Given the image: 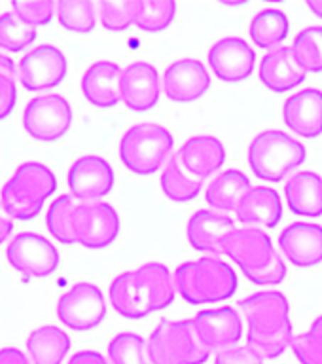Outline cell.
Listing matches in <instances>:
<instances>
[{
    "label": "cell",
    "mask_w": 322,
    "mask_h": 364,
    "mask_svg": "<svg viewBox=\"0 0 322 364\" xmlns=\"http://www.w3.org/2000/svg\"><path fill=\"white\" fill-rule=\"evenodd\" d=\"M250 283L258 284V287H277L286 279V262L281 258V255H277V258L266 266L260 272H254L247 275Z\"/></svg>",
    "instance_id": "41"
},
{
    "label": "cell",
    "mask_w": 322,
    "mask_h": 364,
    "mask_svg": "<svg viewBox=\"0 0 322 364\" xmlns=\"http://www.w3.org/2000/svg\"><path fill=\"white\" fill-rule=\"evenodd\" d=\"M307 8H309L315 16L322 19V0H311V2H307Z\"/></svg>",
    "instance_id": "48"
},
{
    "label": "cell",
    "mask_w": 322,
    "mask_h": 364,
    "mask_svg": "<svg viewBox=\"0 0 322 364\" xmlns=\"http://www.w3.org/2000/svg\"><path fill=\"white\" fill-rule=\"evenodd\" d=\"M0 364H31L27 355L19 347H4L0 349Z\"/></svg>",
    "instance_id": "44"
},
{
    "label": "cell",
    "mask_w": 322,
    "mask_h": 364,
    "mask_svg": "<svg viewBox=\"0 0 322 364\" xmlns=\"http://www.w3.org/2000/svg\"><path fill=\"white\" fill-rule=\"evenodd\" d=\"M250 178L241 169H226L216 175L207 186L205 198L213 210L218 213H237L239 205L243 203L247 193L250 192Z\"/></svg>",
    "instance_id": "27"
},
{
    "label": "cell",
    "mask_w": 322,
    "mask_h": 364,
    "mask_svg": "<svg viewBox=\"0 0 322 364\" xmlns=\"http://www.w3.org/2000/svg\"><path fill=\"white\" fill-rule=\"evenodd\" d=\"M17 102L16 80L0 76V119L8 118Z\"/></svg>",
    "instance_id": "43"
},
{
    "label": "cell",
    "mask_w": 322,
    "mask_h": 364,
    "mask_svg": "<svg viewBox=\"0 0 322 364\" xmlns=\"http://www.w3.org/2000/svg\"><path fill=\"white\" fill-rule=\"evenodd\" d=\"M283 119L292 133L306 139L322 135V90L306 87L290 95L283 105Z\"/></svg>",
    "instance_id": "19"
},
{
    "label": "cell",
    "mask_w": 322,
    "mask_h": 364,
    "mask_svg": "<svg viewBox=\"0 0 322 364\" xmlns=\"http://www.w3.org/2000/svg\"><path fill=\"white\" fill-rule=\"evenodd\" d=\"M10 266L27 277L44 279L57 272L61 255L50 239L34 232H21L6 247Z\"/></svg>",
    "instance_id": "9"
},
{
    "label": "cell",
    "mask_w": 322,
    "mask_h": 364,
    "mask_svg": "<svg viewBox=\"0 0 322 364\" xmlns=\"http://www.w3.org/2000/svg\"><path fill=\"white\" fill-rule=\"evenodd\" d=\"M279 247L296 267H313L322 262V226L294 222L281 232Z\"/></svg>",
    "instance_id": "20"
},
{
    "label": "cell",
    "mask_w": 322,
    "mask_h": 364,
    "mask_svg": "<svg viewBox=\"0 0 322 364\" xmlns=\"http://www.w3.org/2000/svg\"><path fill=\"white\" fill-rule=\"evenodd\" d=\"M209 67L227 84L243 82L256 67V51L241 36H224L209 48Z\"/></svg>",
    "instance_id": "14"
},
{
    "label": "cell",
    "mask_w": 322,
    "mask_h": 364,
    "mask_svg": "<svg viewBox=\"0 0 322 364\" xmlns=\"http://www.w3.org/2000/svg\"><path fill=\"white\" fill-rule=\"evenodd\" d=\"M55 16L68 33L90 34L95 28L99 11L91 0H61L55 4Z\"/></svg>",
    "instance_id": "34"
},
{
    "label": "cell",
    "mask_w": 322,
    "mask_h": 364,
    "mask_svg": "<svg viewBox=\"0 0 322 364\" xmlns=\"http://www.w3.org/2000/svg\"><path fill=\"white\" fill-rule=\"evenodd\" d=\"M306 159V146L281 129L260 131L249 144V167L260 181H286Z\"/></svg>",
    "instance_id": "4"
},
{
    "label": "cell",
    "mask_w": 322,
    "mask_h": 364,
    "mask_svg": "<svg viewBox=\"0 0 322 364\" xmlns=\"http://www.w3.org/2000/svg\"><path fill=\"white\" fill-rule=\"evenodd\" d=\"M235 230L230 215L213 209H201L190 216L186 226L188 243L193 250L205 252L207 256L224 255V239Z\"/></svg>",
    "instance_id": "18"
},
{
    "label": "cell",
    "mask_w": 322,
    "mask_h": 364,
    "mask_svg": "<svg viewBox=\"0 0 322 364\" xmlns=\"http://www.w3.org/2000/svg\"><path fill=\"white\" fill-rule=\"evenodd\" d=\"M57 190V178L48 165L25 161L14 171L0 190V203L16 220H33L40 215L45 199Z\"/></svg>",
    "instance_id": "3"
},
{
    "label": "cell",
    "mask_w": 322,
    "mask_h": 364,
    "mask_svg": "<svg viewBox=\"0 0 322 364\" xmlns=\"http://www.w3.org/2000/svg\"><path fill=\"white\" fill-rule=\"evenodd\" d=\"M108 300L112 304L114 311L122 317L131 318V321H139V318L150 315L141 294V289H139V283H136L135 269L122 272L112 279L110 289H108Z\"/></svg>",
    "instance_id": "29"
},
{
    "label": "cell",
    "mask_w": 322,
    "mask_h": 364,
    "mask_svg": "<svg viewBox=\"0 0 322 364\" xmlns=\"http://www.w3.org/2000/svg\"><path fill=\"white\" fill-rule=\"evenodd\" d=\"M175 154L181 164L201 181L218 173L226 164V146L215 135L190 136Z\"/></svg>",
    "instance_id": "22"
},
{
    "label": "cell",
    "mask_w": 322,
    "mask_h": 364,
    "mask_svg": "<svg viewBox=\"0 0 322 364\" xmlns=\"http://www.w3.org/2000/svg\"><path fill=\"white\" fill-rule=\"evenodd\" d=\"M290 33L289 16L277 8H266L258 11L250 21L249 34L256 46L264 50H275L283 44Z\"/></svg>",
    "instance_id": "31"
},
{
    "label": "cell",
    "mask_w": 322,
    "mask_h": 364,
    "mask_svg": "<svg viewBox=\"0 0 322 364\" xmlns=\"http://www.w3.org/2000/svg\"><path fill=\"white\" fill-rule=\"evenodd\" d=\"M175 0H133V19L135 27L148 34L161 33L175 21Z\"/></svg>",
    "instance_id": "32"
},
{
    "label": "cell",
    "mask_w": 322,
    "mask_h": 364,
    "mask_svg": "<svg viewBox=\"0 0 322 364\" xmlns=\"http://www.w3.org/2000/svg\"><path fill=\"white\" fill-rule=\"evenodd\" d=\"M161 190L165 198L173 203H190L198 198L203 190V181L193 176L190 171L181 164L176 154L171 156V159L161 169V178H159Z\"/></svg>",
    "instance_id": "30"
},
{
    "label": "cell",
    "mask_w": 322,
    "mask_h": 364,
    "mask_svg": "<svg viewBox=\"0 0 322 364\" xmlns=\"http://www.w3.org/2000/svg\"><path fill=\"white\" fill-rule=\"evenodd\" d=\"M67 364H110L99 351H78L74 353Z\"/></svg>",
    "instance_id": "45"
},
{
    "label": "cell",
    "mask_w": 322,
    "mask_h": 364,
    "mask_svg": "<svg viewBox=\"0 0 322 364\" xmlns=\"http://www.w3.org/2000/svg\"><path fill=\"white\" fill-rule=\"evenodd\" d=\"M74 239L76 245L85 249H107L118 239L119 222L118 210L107 201H87L76 205L74 210Z\"/></svg>",
    "instance_id": "10"
},
{
    "label": "cell",
    "mask_w": 322,
    "mask_h": 364,
    "mask_svg": "<svg viewBox=\"0 0 322 364\" xmlns=\"http://www.w3.org/2000/svg\"><path fill=\"white\" fill-rule=\"evenodd\" d=\"M74 110L67 97L45 93L34 97L23 110V127L34 141L55 142L73 127Z\"/></svg>",
    "instance_id": "7"
},
{
    "label": "cell",
    "mask_w": 322,
    "mask_h": 364,
    "mask_svg": "<svg viewBox=\"0 0 322 364\" xmlns=\"http://www.w3.org/2000/svg\"><path fill=\"white\" fill-rule=\"evenodd\" d=\"M11 11H16L17 17L31 27H42L53 19L55 16V2L48 0H16L11 2Z\"/></svg>",
    "instance_id": "39"
},
{
    "label": "cell",
    "mask_w": 322,
    "mask_h": 364,
    "mask_svg": "<svg viewBox=\"0 0 322 364\" xmlns=\"http://www.w3.org/2000/svg\"><path fill=\"white\" fill-rule=\"evenodd\" d=\"M0 76H6V78L16 80L19 78V68L14 61H11L10 57L4 55V53H0Z\"/></svg>",
    "instance_id": "46"
},
{
    "label": "cell",
    "mask_w": 322,
    "mask_h": 364,
    "mask_svg": "<svg viewBox=\"0 0 322 364\" xmlns=\"http://www.w3.org/2000/svg\"><path fill=\"white\" fill-rule=\"evenodd\" d=\"M78 201L70 193H63L50 205L45 213V226L48 232L63 245H76L74 239V210H76Z\"/></svg>",
    "instance_id": "35"
},
{
    "label": "cell",
    "mask_w": 322,
    "mask_h": 364,
    "mask_svg": "<svg viewBox=\"0 0 322 364\" xmlns=\"http://www.w3.org/2000/svg\"><path fill=\"white\" fill-rule=\"evenodd\" d=\"M237 311L247 321V346L262 358H279L294 341L290 321V304L279 290H262L237 304Z\"/></svg>",
    "instance_id": "1"
},
{
    "label": "cell",
    "mask_w": 322,
    "mask_h": 364,
    "mask_svg": "<svg viewBox=\"0 0 322 364\" xmlns=\"http://www.w3.org/2000/svg\"><path fill=\"white\" fill-rule=\"evenodd\" d=\"M36 40V28L17 17L16 11L0 14V50L23 51Z\"/></svg>",
    "instance_id": "37"
},
{
    "label": "cell",
    "mask_w": 322,
    "mask_h": 364,
    "mask_svg": "<svg viewBox=\"0 0 322 364\" xmlns=\"http://www.w3.org/2000/svg\"><path fill=\"white\" fill-rule=\"evenodd\" d=\"M116 175L112 165L95 154L82 156L70 165L67 173V184L76 201H101V198L112 192Z\"/></svg>",
    "instance_id": "13"
},
{
    "label": "cell",
    "mask_w": 322,
    "mask_h": 364,
    "mask_svg": "<svg viewBox=\"0 0 322 364\" xmlns=\"http://www.w3.org/2000/svg\"><path fill=\"white\" fill-rule=\"evenodd\" d=\"M19 82L27 91H48L61 84L68 73L67 55L53 44H40L17 65Z\"/></svg>",
    "instance_id": "11"
},
{
    "label": "cell",
    "mask_w": 322,
    "mask_h": 364,
    "mask_svg": "<svg viewBox=\"0 0 322 364\" xmlns=\"http://www.w3.org/2000/svg\"><path fill=\"white\" fill-rule=\"evenodd\" d=\"M11 230H14V220L0 203V245L6 243V239L10 237Z\"/></svg>",
    "instance_id": "47"
},
{
    "label": "cell",
    "mask_w": 322,
    "mask_h": 364,
    "mask_svg": "<svg viewBox=\"0 0 322 364\" xmlns=\"http://www.w3.org/2000/svg\"><path fill=\"white\" fill-rule=\"evenodd\" d=\"M101 25L108 33H124L131 25H135L133 19V0H104L97 4Z\"/></svg>",
    "instance_id": "38"
},
{
    "label": "cell",
    "mask_w": 322,
    "mask_h": 364,
    "mask_svg": "<svg viewBox=\"0 0 322 364\" xmlns=\"http://www.w3.org/2000/svg\"><path fill=\"white\" fill-rule=\"evenodd\" d=\"M292 57L306 74L322 73V27L311 25L301 28L290 46Z\"/></svg>",
    "instance_id": "33"
},
{
    "label": "cell",
    "mask_w": 322,
    "mask_h": 364,
    "mask_svg": "<svg viewBox=\"0 0 322 364\" xmlns=\"http://www.w3.org/2000/svg\"><path fill=\"white\" fill-rule=\"evenodd\" d=\"M57 318L74 332L97 328L107 318V300L93 283H76L57 301Z\"/></svg>",
    "instance_id": "8"
},
{
    "label": "cell",
    "mask_w": 322,
    "mask_h": 364,
    "mask_svg": "<svg viewBox=\"0 0 322 364\" xmlns=\"http://www.w3.org/2000/svg\"><path fill=\"white\" fill-rule=\"evenodd\" d=\"M110 364H152L144 338L135 332H119L108 343Z\"/></svg>",
    "instance_id": "36"
},
{
    "label": "cell",
    "mask_w": 322,
    "mask_h": 364,
    "mask_svg": "<svg viewBox=\"0 0 322 364\" xmlns=\"http://www.w3.org/2000/svg\"><path fill=\"white\" fill-rule=\"evenodd\" d=\"M163 93L173 102H193L210 90V74L195 57H182L165 68Z\"/></svg>",
    "instance_id": "15"
},
{
    "label": "cell",
    "mask_w": 322,
    "mask_h": 364,
    "mask_svg": "<svg viewBox=\"0 0 322 364\" xmlns=\"http://www.w3.org/2000/svg\"><path fill=\"white\" fill-rule=\"evenodd\" d=\"M175 148V136L167 127L142 122L125 131L119 139V159L135 175L148 176L163 169Z\"/></svg>",
    "instance_id": "5"
},
{
    "label": "cell",
    "mask_w": 322,
    "mask_h": 364,
    "mask_svg": "<svg viewBox=\"0 0 322 364\" xmlns=\"http://www.w3.org/2000/svg\"><path fill=\"white\" fill-rule=\"evenodd\" d=\"M176 292L192 306L220 304L237 290V273L218 256L184 262L175 272Z\"/></svg>",
    "instance_id": "2"
},
{
    "label": "cell",
    "mask_w": 322,
    "mask_h": 364,
    "mask_svg": "<svg viewBox=\"0 0 322 364\" xmlns=\"http://www.w3.org/2000/svg\"><path fill=\"white\" fill-rule=\"evenodd\" d=\"M290 213L306 218L322 216V178L315 171H300L284 184Z\"/></svg>",
    "instance_id": "26"
},
{
    "label": "cell",
    "mask_w": 322,
    "mask_h": 364,
    "mask_svg": "<svg viewBox=\"0 0 322 364\" xmlns=\"http://www.w3.org/2000/svg\"><path fill=\"white\" fill-rule=\"evenodd\" d=\"M224 255L245 273L260 272L277 258V250L272 237L260 228H235L224 239Z\"/></svg>",
    "instance_id": "12"
},
{
    "label": "cell",
    "mask_w": 322,
    "mask_h": 364,
    "mask_svg": "<svg viewBox=\"0 0 322 364\" xmlns=\"http://www.w3.org/2000/svg\"><path fill=\"white\" fill-rule=\"evenodd\" d=\"M70 347V336L53 324L33 330L27 338V353L33 364H63Z\"/></svg>",
    "instance_id": "28"
},
{
    "label": "cell",
    "mask_w": 322,
    "mask_h": 364,
    "mask_svg": "<svg viewBox=\"0 0 322 364\" xmlns=\"http://www.w3.org/2000/svg\"><path fill=\"white\" fill-rule=\"evenodd\" d=\"M215 364H264L249 346H233L216 353Z\"/></svg>",
    "instance_id": "42"
},
{
    "label": "cell",
    "mask_w": 322,
    "mask_h": 364,
    "mask_svg": "<svg viewBox=\"0 0 322 364\" xmlns=\"http://www.w3.org/2000/svg\"><path fill=\"white\" fill-rule=\"evenodd\" d=\"M135 275L148 313L161 311L175 301V273H171L165 264H159V262L142 264L135 269Z\"/></svg>",
    "instance_id": "24"
},
{
    "label": "cell",
    "mask_w": 322,
    "mask_h": 364,
    "mask_svg": "<svg viewBox=\"0 0 322 364\" xmlns=\"http://www.w3.org/2000/svg\"><path fill=\"white\" fill-rule=\"evenodd\" d=\"M313 326H315V328H318V330H322V315H318V317L313 321Z\"/></svg>",
    "instance_id": "49"
},
{
    "label": "cell",
    "mask_w": 322,
    "mask_h": 364,
    "mask_svg": "<svg viewBox=\"0 0 322 364\" xmlns=\"http://www.w3.org/2000/svg\"><path fill=\"white\" fill-rule=\"evenodd\" d=\"M283 218V201L272 186H252L237 209V220L247 228H275Z\"/></svg>",
    "instance_id": "25"
},
{
    "label": "cell",
    "mask_w": 322,
    "mask_h": 364,
    "mask_svg": "<svg viewBox=\"0 0 322 364\" xmlns=\"http://www.w3.org/2000/svg\"><path fill=\"white\" fill-rule=\"evenodd\" d=\"M122 73L118 63L101 59L82 74V93L97 108H114L122 101Z\"/></svg>",
    "instance_id": "21"
},
{
    "label": "cell",
    "mask_w": 322,
    "mask_h": 364,
    "mask_svg": "<svg viewBox=\"0 0 322 364\" xmlns=\"http://www.w3.org/2000/svg\"><path fill=\"white\" fill-rule=\"evenodd\" d=\"M290 349L300 364H322V330L311 324L307 332L296 336Z\"/></svg>",
    "instance_id": "40"
},
{
    "label": "cell",
    "mask_w": 322,
    "mask_h": 364,
    "mask_svg": "<svg viewBox=\"0 0 322 364\" xmlns=\"http://www.w3.org/2000/svg\"><path fill=\"white\" fill-rule=\"evenodd\" d=\"M192 321L199 338L210 353L237 346L243 338V317L237 309L230 306L199 311Z\"/></svg>",
    "instance_id": "16"
},
{
    "label": "cell",
    "mask_w": 322,
    "mask_h": 364,
    "mask_svg": "<svg viewBox=\"0 0 322 364\" xmlns=\"http://www.w3.org/2000/svg\"><path fill=\"white\" fill-rule=\"evenodd\" d=\"M258 76L262 84L273 93H286L304 84L307 78V74L298 67L292 51L286 46H279L262 57Z\"/></svg>",
    "instance_id": "23"
},
{
    "label": "cell",
    "mask_w": 322,
    "mask_h": 364,
    "mask_svg": "<svg viewBox=\"0 0 322 364\" xmlns=\"http://www.w3.org/2000/svg\"><path fill=\"white\" fill-rule=\"evenodd\" d=\"M163 91L158 68L146 61L127 65L122 73V102L133 112H148Z\"/></svg>",
    "instance_id": "17"
},
{
    "label": "cell",
    "mask_w": 322,
    "mask_h": 364,
    "mask_svg": "<svg viewBox=\"0 0 322 364\" xmlns=\"http://www.w3.org/2000/svg\"><path fill=\"white\" fill-rule=\"evenodd\" d=\"M146 346L152 364H203L210 357L192 318L159 321Z\"/></svg>",
    "instance_id": "6"
}]
</instances>
